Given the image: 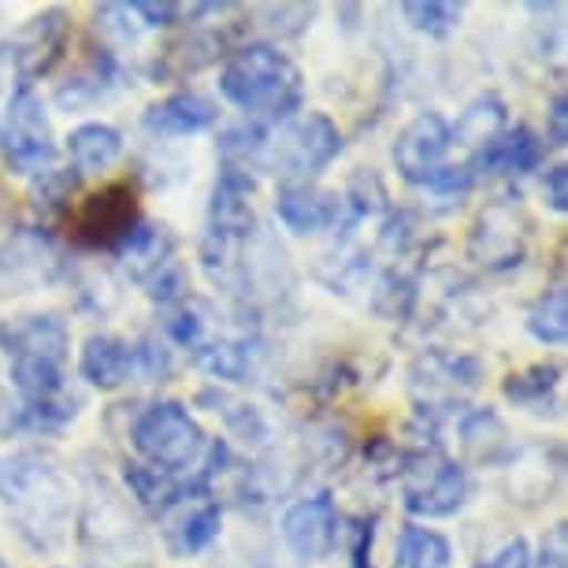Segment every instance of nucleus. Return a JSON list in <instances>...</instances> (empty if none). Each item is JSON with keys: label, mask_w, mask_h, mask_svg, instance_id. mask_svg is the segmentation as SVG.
<instances>
[{"label": "nucleus", "mask_w": 568, "mask_h": 568, "mask_svg": "<svg viewBox=\"0 0 568 568\" xmlns=\"http://www.w3.org/2000/svg\"><path fill=\"white\" fill-rule=\"evenodd\" d=\"M0 506L30 550L52 554L68 542L71 528V484L49 449H16L0 457Z\"/></svg>", "instance_id": "f257e3e1"}, {"label": "nucleus", "mask_w": 568, "mask_h": 568, "mask_svg": "<svg viewBox=\"0 0 568 568\" xmlns=\"http://www.w3.org/2000/svg\"><path fill=\"white\" fill-rule=\"evenodd\" d=\"M220 98L245 115H267V131L291 123L302 109V85H297L294 63L267 41H253L231 52L220 71Z\"/></svg>", "instance_id": "f03ea898"}, {"label": "nucleus", "mask_w": 568, "mask_h": 568, "mask_svg": "<svg viewBox=\"0 0 568 568\" xmlns=\"http://www.w3.org/2000/svg\"><path fill=\"white\" fill-rule=\"evenodd\" d=\"M82 542L104 568H149V542L131 509L109 484L85 479V506H82Z\"/></svg>", "instance_id": "7ed1b4c3"}, {"label": "nucleus", "mask_w": 568, "mask_h": 568, "mask_svg": "<svg viewBox=\"0 0 568 568\" xmlns=\"http://www.w3.org/2000/svg\"><path fill=\"white\" fill-rule=\"evenodd\" d=\"M342 153V131L324 112H305L267 134L256 168H267L283 182H313Z\"/></svg>", "instance_id": "20e7f679"}, {"label": "nucleus", "mask_w": 568, "mask_h": 568, "mask_svg": "<svg viewBox=\"0 0 568 568\" xmlns=\"http://www.w3.org/2000/svg\"><path fill=\"white\" fill-rule=\"evenodd\" d=\"M131 443L142 454V465L179 476L205 454L209 438L182 402H153L134 416Z\"/></svg>", "instance_id": "39448f33"}, {"label": "nucleus", "mask_w": 568, "mask_h": 568, "mask_svg": "<svg viewBox=\"0 0 568 568\" xmlns=\"http://www.w3.org/2000/svg\"><path fill=\"white\" fill-rule=\"evenodd\" d=\"M57 138H52L45 101L30 85H16L8 109L0 115V160L12 175H41L57 160Z\"/></svg>", "instance_id": "423d86ee"}, {"label": "nucleus", "mask_w": 568, "mask_h": 568, "mask_svg": "<svg viewBox=\"0 0 568 568\" xmlns=\"http://www.w3.org/2000/svg\"><path fill=\"white\" fill-rule=\"evenodd\" d=\"M405 509L424 520H443L468 501V471L449 460L443 449L427 446L402 460Z\"/></svg>", "instance_id": "0eeeda50"}, {"label": "nucleus", "mask_w": 568, "mask_h": 568, "mask_svg": "<svg viewBox=\"0 0 568 568\" xmlns=\"http://www.w3.org/2000/svg\"><path fill=\"white\" fill-rule=\"evenodd\" d=\"M138 223H142V212H138L134 190L126 182H112L101 194L85 197L79 220H74V242L85 245V250H104L115 256Z\"/></svg>", "instance_id": "6e6552de"}, {"label": "nucleus", "mask_w": 568, "mask_h": 568, "mask_svg": "<svg viewBox=\"0 0 568 568\" xmlns=\"http://www.w3.org/2000/svg\"><path fill=\"white\" fill-rule=\"evenodd\" d=\"M68 41H71V19L63 8H49V12L30 19V23L8 41V63L16 68L19 85H30V90H34V82L45 79V74L63 60Z\"/></svg>", "instance_id": "1a4fd4ad"}, {"label": "nucleus", "mask_w": 568, "mask_h": 568, "mask_svg": "<svg viewBox=\"0 0 568 568\" xmlns=\"http://www.w3.org/2000/svg\"><path fill=\"white\" fill-rule=\"evenodd\" d=\"M60 272L52 239L38 227H19L12 239L0 245V297L34 294L49 286Z\"/></svg>", "instance_id": "9d476101"}, {"label": "nucleus", "mask_w": 568, "mask_h": 568, "mask_svg": "<svg viewBox=\"0 0 568 568\" xmlns=\"http://www.w3.org/2000/svg\"><path fill=\"white\" fill-rule=\"evenodd\" d=\"M454 149L449 138V120L443 112H420L394 142V168L405 182L424 186L438 168H446V156Z\"/></svg>", "instance_id": "9b49d317"}, {"label": "nucleus", "mask_w": 568, "mask_h": 568, "mask_svg": "<svg viewBox=\"0 0 568 568\" xmlns=\"http://www.w3.org/2000/svg\"><path fill=\"white\" fill-rule=\"evenodd\" d=\"M283 542L297 561H324L338 542V506L327 490L294 501L283 513Z\"/></svg>", "instance_id": "f8f14e48"}, {"label": "nucleus", "mask_w": 568, "mask_h": 568, "mask_svg": "<svg viewBox=\"0 0 568 568\" xmlns=\"http://www.w3.org/2000/svg\"><path fill=\"white\" fill-rule=\"evenodd\" d=\"M275 216L294 234L331 231L342 220V194L320 190L313 182H283L275 194Z\"/></svg>", "instance_id": "ddd939ff"}, {"label": "nucleus", "mask_w": 568, "mask_h": 568, "mask_svg": "<svg viewBox=\"0 0 568 568\" xmlns=\"http://www.w3.org/2000/svg\"><path fill=\"white\" fill-rule=\"evenodd\" d=\"M253 190H256V182L250 171L223 164L216 190H212L209 231L223 234V239H234V242H250L253 239Z\"/></svg>", "instance_id": "4468645a"}, {"label": "nucleus", "mask_w": 568, "mask_h": 568, "mask_svg": "<svg viewBox=\"0 0 568 568\" xmlns=\"http://www.w3.org/2000/svg\"><path fill=\"white\" fill-rule=\"evenodd\" d=\"M216 123H220L216 101H209L205 93H197V90L168 93L164 101L149 104L142 115V126L156 138H194V134L212 131Z\"/></svg>", "instance_id": "2eb2a0df"}, {"label": "nucleus", "mask_w": 568, "mask_h": 568, "mask_svg": "<svg viewBox=\"0 0 568 568\" xmlns=\"http://www.w3.org/2000/svg\"><path fill=\"white\" fill-rule=\"evenodd\" d=\"M79 375L98 390H120L138 379V346L120 335H90L79 357Z\"/></svg>", "instance_id": "dca6fc26"}, {"label": "nucleus", "mask_w": 568, "mask_h": 568, "mask_svg": "<svg viewBox=\"0 0 568 568\" xmlns=\"http://www.w3.org/2000/svg\"><path fill=\"white\" fill-rule=\"evenodd\" d=\"M0 349L12 357H49V361H68L71 335L68 324L57 313L23 316L12 324H0Z\"/></svg>", "instance_id": "f3484780"}, {"label": "nucleus", "mask_w": 568, "mask_h": 568, "mask_svg": "<svg viewBox=\"0 0 568 568\" xmlns=\"http://www.w3.org/2000/svg\"><path fill=\"white\" fill-rule=\"evenodd\" d=\"M542 156H546V142L531 126L520 123L513 131L490 138L476 153V160H471V171L476 175H531L542 164Z\"/></svg>", "instance_id": "a211bd4d"}, {"label": "nucleus", "mask_w": 568, "mask_h": 568, "mask_svg": "<svg viewBox=\"0 0 568 568\" xmlns=\"http://www.w3.org/2000/svg\"><path fill=\"white\" fill-rule=\"evenodd\" d=\"M120 85H123V68H120V60H115V52L93 49L90 63H85L82 71H74L68 82H60L52 101H57L63 112H82V109H93V104L109 101Z\"/></svg>", "instance_id": "6ab92c4d"}, {"label": "nucleus", "mask_w": 568, "mask_h": 568, "mask_svg": "<svg viewBox=\"0 0 568 568\" xmlns=\"http://www.w3.org/2000/svg\"><path fill=\"white\" fill-rule=\"evenodd\" d=\"M68 156L74 175H101L123 156V134L109 123H82L68 134Z\"/></svg>", "instance_id": "aec40b11"}, {"label": "nucleus", "mask_w": 568, "mask_h": 568, "mask_svg": "<svg viewBox=\"0 0 568 568\" xmlns=\"http://www.w3.org/2000/svg\"><path fill=\"white\" fill-rule=\"evenodd\" d=\"M223 57V34L220 30H197V34L175 41L156 57L153 63V79H186L209 63H216Z\"/></svg>", "instance_id": "412c9836"}, {"label": "nucleus", "mask_w": 568, "mask_h": 568, "mask_svg": "<svg viewBox=\"0 0 568 568\" xmlns=\"http://www.w3.org/2000/svg\"><path fill=\"white\" fill-rule=\"evenodd\" d=\"M220 524H223L220 501H212V498L194 501V506L168 528V550L175 557H194L201 550H209V546L220 539Z\"/></svg>", "instance_id": "4be33fe9"}, {"label": "nucleus", "mask_w": 568, "mask_h": 568, "mask_svg": "<svg viewBox=\"0 0 568 568\" xmlns=\"http://www.w3.org/2000/svg\"><path fill=\"white\" fill-rule=\"evenodd\" d=\"M256 342L250 338H209L205 346L194 349V364L201 372L216 375V379H227V383H245L256 368Z\"/></svg>", "instance_id": "5701e85b"}, {"label": "nucleus", "mask_w": 568, "mask_h": 568, "mask_svg": "<svg viewBox=\"0 0 568 568\" xmlns=\"http://www.w3.org/2000/svg\"><path fill=\"white\" fill-rule=\"evenodd\" d=\"M460 438H465V449L484 465H501L517 454V446L509 443V432L501 424V416L495 409H476L460 420Z\"/></svg>", "instance_id": "b1692460"}, {"label": "nucleus", "mask_w": 568, "mask_h": 568, "mask_svg": "<svg viewBox=\"0 0 568 568\" xmlns=\"http://www.w3.org/2000/svg\"><path fill=\"white\" fill-rule=\"evenodd\" d=\"M454 565V546L446 535L420 524H402L398 542H394V568H449Z\"/></svg>", "instance_id": "393cba45"}, {"label": "nucleus", "mask_w": 568, "mask_h": 568, "mask_svg": "<svg viewBox=\"0 0 568 568\" xmlns=\"http://www.w3.org/2000/svg\"><path fill=\"white\" fill-rule=\"evenodd\" d=\"M561 387V364H535L528 372H513L501 383L506 402H513L517 409L546 413V405H554V394Z\"/></svg>", "instance_id": "a878e982"}, {"label": "nucleus", "mask_w": 568, "mask_h": 568, "mask_svg": "<svg viewBox=\"0 0 568 568\" xmlns=\"http://www.w3.org/2000/svg\"><path fill=\"white\" fill-rule=\"evenodd\" d=\"M501 123H506V104L490 93V98L471 101L468 109L460 112V120L449 126V138L460 142V145H479V149H484L490 138L501 134Z\"/></svg>", "instance_id": "bb28decb"}, {"label": "nucleus", "mask_w": 568, "mask_h": 568, "mask_svg": "<svg viewBox=\"0 0 568 568\" xmlns=\"http://www.w3.org/2000/svg\"><path fill=\"white\" fill-rule=\"evenodd\" d=\"M528 335L542 346H561L568 338V294L565 283L550 286L528 313Z\"/></svg>", "instance_id": "cd10ccee"}, {"label": "nucleus", "mask_w": 568, "mask_h": 568, "mask_svg": "<svg viewBox=\"0 0 568 568\" xmlns=\"http://www.w3.org/2000/svg\"><path fill=\"white\" fill-rule=\"evenodd\" d=\"M197 402L212 405V413H220L223 424H227V432L234 438H242V443H264L267 438L264 416H261V409H253V405L231 398V394H223V390H201Z\"/></svg>", "instance_id": "c85d7f7f"}, {"label": "nucleus", "mask_w": 568, "mask_h": 568, "mask_svg": "<svg viewBox=\"0 0 568 568\" xmlns=\"http://www.w3.org/2000/svg\"><path fill=\"white\" fill-rule=\"evenodd\" d=\"M405 23L413 30H420L427 38H446L460 27V16H465V4H449V0H409L402 4Z\"/></svg>", "instance_id": "c756f323"}, {"label": "nucleus", "mask_w": 568, "mask_h": 568, "mask_svg": "<svg viewBox=\"0 0 568 568\" xmlns=\"http://www.w3.org/2000/svg\"><path fill=\"white\" fill-rule=\"evenodd\" d=\"M74 186H79V175L71 168H49L41 171L34 190H30V201H34V212L38 216H60L68 212L71 197H74Z\"/></svg>", "instance_id": "7c9ffc66"}, {"label": "nucleus", "mask_w": 568, "mask_h": 568, "mask_svg": "<svg viewBox=\"0 0 568 568\" xmlns=\"http://www.w3.org/2000/svg\"><path fill=\"white\" fill-rule=\"evenodd\" d=\"M142 283H145L149 302L160 308H179L182 302H190V272H186V264L175 261V256L160 267H153Z\"/></svg>", "instance_id": "2f4dec72"}, {"label": "nucleus", "mask_w": 568, "mask_h": 568, "mask_svg": "<svg viewBox=\"0 0 568 568\" xmlns=\"http://www.w3.org/2000/svg\"><path fill=\"white\" fill-rule=\"evenodd\" d=\"M209 308L205 305H197V302H182L175 313H171V320L164 324V331H168V338L171 342H179L182 349H201L205 342L212 338L209 335Z\"/></svg>", "instance_id": "473e14b6"}, {"label": "nucleus", "mask_w": 568, "mask_h": 568, "mask_svg": "<svg viewBox=\"0 0 568 568\" xmlns=\"http://www.w3.org/2000/svg\"><path fill=\"white\" fill-rule=\"evenodd\" d=\"M131 19V4H104L93 12V27H98L101 38H112L115 45H134V23Z\"/></svg>", "instance_id": "72a5a7b5"}, {"label": "nucleus", "mask_w": 568, "mask_h": 568, "mask_svg": "<svg viewBox=\"0 0 568 568\" xmlns=\"http://www.w3.org/2000/svg\"><path fill=\"white\" fill-rule=\"evenodd\" d=\"M471 186H476V171H471V164L438 168L435 175L424 182V190H432L438 197H465Z\"/></svg>", "instance_id": "f704fd0d"}, {"label": "nucleus", "mask_w": 568, "mask_h": 568, "mask_svg": "<svg viewBox=\"0 0 568 568\" xmlns=\"http://www.w3.org/2000/svg\"><path fill=\"white\" fill-rule=\"evenodd\" d=\"M375 524L379 517H357L349 528V568H375L372 546H375Z\"/></svg>", "instance_id": "c9c22d12"}, {"label": "nucleus", "mask_w": 568, "mask_h": 568, "mask_svg": "<svg viewBox=\"0 0 568 568\" xmlns=\"http://www.w3.org/2000/svg\"><path fill=\"white\" fill-rule=\"evenodd\" d=\"M134 19L142 27H175L182 16H186V4H171V0H164V4H153V0H134L131 4Z\"/></svg>", "instance_id": "e433bc0d"}, {"label": "nucleus", "mask_w": 568, "mask_h": 568, "mask_svg": "<svg viewBox=\"0 0 568 568\" xmlns=\"http://www.w3.org/2000/svg\"><path fill=\"white\" fill-rule=\"evenodd\" d=\"M471 568H531V546L528 539H506L498 546L495 554L484 557L479 565H471Z\"/></svg>", "instance_id": "4c0bfd02"}, {"label": "nucleus", "mask_w": 568, "mask_h": 568, "mask_svg": "<svg viewBox=\"0 0 568 568\" xmlns=\"http://www.w3.org/2000/svg\"><path fill=\"white\" fill-rule=\"evenodd\" d=\"M542 197H546V209L557 212V216H565V212H568V168L565 164H557V168L546 171Z\"/></svg>", "instance_id": "58836bf2"}, {"label": "nucleus", "mask_w": 568, "mask_h": 568, "mask_svg": "<svg viewBox=\"0 0 568 568\" xmlns=\"http://www.w3.org/2000/svg\"><path fill=\"white\" fill-rule=\"evenodd\" d=\"M565 557H568L565 524H554V528L542 535V550H539V557H531V568H565L568 565Z\"/></svg>", "instance_id": "ea45409f"}, {"label": "nucleus", "mask_w": 568, "mask_h": 568, "mask_svg": "<svg viewBox=\"0 0 568 568\" xmlns=\"http://www.w3.org/2000/svg\"><path fill=\"white\" fill-rule=\"evenodd\" d=\"M546 142L565 149L568 142V98L565 93H554L550 112H546Z\"/></svg>", "instance_id": "a19ab883"}, {"label": "nucleus", "mask_w": 568, "mask_h": 568, "mask_svg": "<svg viewBox=\"0 0 568 568\" xmlns=\"http://www.w3.org/2000/svg\"><path fill=\"white\" fill-rule=\"evenodd\" d=\"M4 413H8V405H4V394H0V427H4Z\"/></svg>", "instance_id": "79ce46f5"}, {"label": "nucleus", "mask_w": 568, "mask_h": 568, "mask_svg": "<svg viewBox=\"0 0 568 568\" xmlns=\"http://www.w3.org/2000/svg\"><path fill=\"white\" fill-rule=\"evenodd\" d=\"M253 568H278V565H272V561H261V565H253Z\"/></svg>", "instance_id": "37998d69"}, {"label": "nucleus", "mask_w": 568, "mask_h": 568, "mask_svg": "<svg viewBox=\"0 0 568 568\" xmlns=\"http://www.w3.org/2000/svg\"><path fill=\"white\" fill-rule=\"evenodd\" d=\"M0 568H12V561H8V557H0Z\"/></svg>", "instance_id": "c03bdc74"}, {"label": "nucleus", "mask_w": 568, "mask_h": 568, "mask_svg": "<svg viewBox=\"0 0 568 568\" xmlns=\"http://www.w3.org/2000/svg\"><path fill=\"white\" fill-rule=\"evenodd\" d=\"M0 201H4V194H0ZM0 212H4V205H0Z\"/></svg>", "instance_id": "a18cd8bd"}, {"label": "nucleus", "mask_w": 568, "mask_h": 568, "mask_svg": "<svg viewBox=\"0 0 568 568\" xmlns=\"http://www.w3.org/2000/svg\"><path fill=\"white\" fill-rule=\"evenodd\" d=\"M0 60H8V57H0Z\"/></svg>", "instance_id": "49530a36"}]
</instances>
